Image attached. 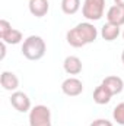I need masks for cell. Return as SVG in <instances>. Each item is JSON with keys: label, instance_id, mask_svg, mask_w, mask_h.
<instances>
[{"label": "cell", "instance_id": "cell-21", "mask_svg": "<svg viewBox=\"0 0 124 126\" xmlns=\"http://www.w3.org/2000/svg\"><path fill=\"white\" fill-rule=\"evenodd\" d=\"M121 62H123V64H124V50H123V53H121Z\"/></svg>", "mask_w": 124, "mask_h": 126}, {"label": "cell", "instance_id": "cell-11", "mask_svg": "<svg viewBox=\"0 0 124 126\" xmlns=\"http://www.w3.org/2000/svg\"><path fill=\"white\" fill-rule=\"evenodd\" d=\"M107 21L118 27L124 25V7L118 4H112L107 12Z\"/></svg>", "mask_w": 124, "mask_h": 126}, {"label": "cell", "instance_id": "cell-10", "mask_svg": "<svg viewBox=\"0 0 124 126\" xmlns=\"http://www.w3.org/2000/svg\"><path fill=\"white\" fill-rule=\"evenodd\" d=\"M63 69L69 75H79L83 69V64L77 56H67L63 62Z\"/></svg>", "mask_w": 124, "mask_h": 126}, {"label": "cell", "instance_id": "cell-9", "mask_svg": "<svg viewBox=\"0 0 124 126\" xmlns=\"http://www.w3.org/2000/svg\"><path fill=\"white\" fill-rule=\"evenodd\" d=\"M105 88H108V91L112 95L120 94L124 90V81L120 76H115V75H111V76H107L104 78V81L101 82Z\"/></svg>", "mask_w": 124, "mask_h": 126}, {"label": "cell", "instance_id": "cell-18", "mask_svg": "<svg viewBox=\"0 0 124 126\" xmlns=\"http://www.w3.org/2000/svg\"><path fill=\"white\" fill-rule=\"evenodd\" d=\"M89 126H112V123L110 120H107V119H96Z\"/></svg>", "mask_w": 124, "mask_h": 126}, {"label": "cell", "instance_id": "cell-15", "mask_svg": "<svg viewBox=\"0 0 124 126\" xmlns=\"http://www.w3.org/2000/svg\"><path fill=\"white\" fill-rule=\"evenodd\" d=\"M24 40V35H22V32L19 31V30H15V28H12V31L9 32V34H6L3 38H1V41L3 43H6V44H19L21 41Z\"/></svg>", "mask_w": 124, "mask_h": 126}, {"label": "cell", "instance_id": "cell-13", "mask_svg": "<svg viewBox=\"0 0 124 126\" xmlns=\"http://www.w3.org/2000/svg\"><path fill=\"white\" fill-rule=\"evenodd\" d=\"M118 35H120V27L118 25H114V24L107 22L101 28V37L105 41H114V40L118 38Z\"/></svg>", "mask_w": 124, "mask_h": 126}, {"label": "cell", "instance_id": "cell-4", "mask_svg": "<svg viewBox=\"0 0 124 126\" xmlns=\"http://www.w3.org/2000/svg\"><path fill=\"white\" fill-rule=\"evenodd\" d=\"M105 12V0H85L82 6L83 16L91 21H99Z\"/></svg>", "mask_w": 124, "mask_h": 126}, {"label": "cell", "instance_id": "cell-7", "mask_svg": "<svg viewBox=\"0 0 124 126\" xmlns=\"http://www.w3.org/2000/svg\"><path fill=\"white\" fill-rule=\"evenodd\" d=\"M28 9L31 12L32 16L35 18H42L48 13L50 10V3L48 0H29L28 3Z\"/></svg>", "mask_w": 124, "mask_h": 126}, {"label": "cell", "instance_id": "cell-2", "mask_svg": "<svg viewBox=\"0 0 124 126\" xmlns=\"http://www.w3.org/2000/svg\"><path fill=\"white\" fill-rule=\"evenodd\" d=\"M24 57L28 60H39L44 57L47 51V44L39 35H29L28 38L24 40L22 48H21Z\"/></svg>", "mask_w": 124, "mask_h": 126}, {"label": "cell", "instance_id": "cell-3", "mask_svg": "<svg viewBox=\"0 0 124 126\" xmlns=\"http://www.w3.org/2000/svg\"><path fill=\"white\" fill-rule=\"evenodd\" d=\"M29 126H51V110L44 104L32 107L29 111Z\"/></svg>", "mask_w": 124, "mask_h": 126}, {"label": "cell", "instance_id": "cell-17", "mask_svg": "<svg viewBox=\"0 0 124 126\" xmlns=\"http://www.w3.org/2000/svg\"><path fill=\"white\" fill-rule=\"evenodd\" d=\"M10 31H12V25H10V22L6 21V19H1V21H0V40H1L6 34H9Z\"/></svg>", "mask_w": 124, "mask_h": 126}, {"label": "cell", "instance_id": "cell-12", "mask_svg": "<svg viewBox=\"0 0 124 126\" xmlns=\"http://www.w3.org/2000/svg\"><path fill=\"white\" fill-rule=\"evenodd\" d=\"M112 98V94L108 91V88H105L102 84L98 85L93 91V101L99 106H104V104H108Z\"/></svg>", "mask_w": 124, "mask_h": 126}, {"label": "cell", "instance_id": "cell-16", "mask_svg": "<svg viewBox=\"0 0 124 126\" xmlns=\"http://www.w3.org/2000/svg\"><path fill=\"white\" fill-rule=\"evenodd\" d=\"M112 119L118 123V125L124 126V101L117 104L114 107V111H112Z\"/></svg>", "mask_w": 124, "mask_h": 126}, {"label": "cell", "instance_id": "cell-5", "mask_svg": "<svg viewBox=\"0 0 124 126\" xmlns=\"http://www.w3.org/2000/svg\"><path fill=\"white\" fill-rule=\"evenodd\" d=\"M10 104L15 110H18L19 113H26L31 111V98L28 94L22 93V91H15L10 95Z\"/></svg>", "mask_w": 124, "mask_h": 126}, {"label": "cell", "instance_id": "cell-20", "mask_svg": "<svg viewBox=\"0 0 124 126\" xmlns=\"http://www.w3.org/2000/svg\"><path fill=\"white\" fill-rule=\"evenodd\" d=\"M114 3H115V4H118V6H123V7H124V0H114Z\"/></svg>", "mask_w": 124, "mask_h": 126}, {"label": "cell", "instance_id": "cell-6", "mask_svg": "<svg viewBox=\"0 0 124 126\" xmlns=\"http://www.w3.org/2000/svg\"><path fill=\"white\" fill-rule=\"evenodd\" d=\"M62 91L67 97H77L83 93V82L74 76L64 79L62 84Z\"/></svg>", "mask_w": 124, "mask_h": 126}, {"label": "cell", "instance_id": "cell-8", "mask_svg": "<svg viewBox=\"0 0 124 126\" xmlns=\"http://www.w3.org/2000/svg\"><path fill=\"white\" fill-rule=\"evenodd\" d=\"M0 84L1 87L6 90V91H12L15 93L19 87V78L13 73V72H9V70H3L1 75H0Z\"/></svg>", "mask_w": 124, "mask_h": 126}, {"label": "cell", "instance_id": "cell-19", "mask_svg": "<svg viewBox=\"0 0 124 126\" xmlns=\"http://www.w3.org/2000/svg\"><path fill=\"white\" fill-rule=\"evenodd\" d=\"M4 56H6V43H3V41H1V56H0V59L3 60V59H4Z\"/></svg>", "mask_w": 124, "mask_h": 126}, {"label": "cell", "instance_id": "cell-1", "mask_svg": "<svg viewBox=\"0 0 124 126\" xmlns=\"http://www.w3.org/2000/svg\"><path fill=\"white\" fill-rule=\"evenodd\" d=\"M96 38H98V30L89 21L77 24L74 28L69 30L66 34V40H67L69 46H72L74 48L85 47V46L93 43Z\"/></svg>", "mask_w": 124, "mask_h": 126}, {"label": "cell", "instance_id": "cell-14", "mask_svg": "<svg viewBox=\"0 0 124 126\" xmlns=\"http://www.w3.org/2000/svg\"><path fill=\"white\" fill-rule=\"evenodd\" d=\"M80 9V0H62V10L66 15H74Z\"/></svg>", "mask_w": 124, "mask_h": 126}, {"label": "cell", "instance_id": "cell-22", "mask_svg": "<svg viewBox=\"0 0 124 126\" xmlns=\"http://www.w3.org/2000/svg\"><path fill=\"white\" fill-rule=\"evenodd\" d=\"M123 38H124V31H123Z\"/></svg>", "mask_w": 124, "mask_h": 126}]
</instances>
